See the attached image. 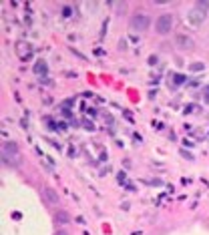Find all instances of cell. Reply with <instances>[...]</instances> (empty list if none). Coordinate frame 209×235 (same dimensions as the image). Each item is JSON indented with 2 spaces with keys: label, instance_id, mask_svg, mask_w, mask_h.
I'll return each instance as SVG.
<instances>
[{
  "label": "cell",
  "instance_id": "8992f818",
  "mask_svg": "<svg viewBox=\"0 0 209 235\" xmlns=\"http://www.w3.org/2000/svg\"><path fill=\"white\" fill-rule=\"evenodd\" d=\"M177 46L191 50V48H193V40H191L189 36H185V34H179V36H177Z\"/></svg>",
  "mask_w": 209,
  "mask_h": 235
},
{
  "label": "cell",
  "instance_id": "52a82bcc",
  "mask_svg": "<svg viewBox=\"0 0 209 235\" xmlns=\"http://www.w3.org/2000/svg\"><path fill=\"white\" fill-rule=\"evenodd\" d=\"M54 221H57V223H69L70 217H69V213H67V211H57V213H54Z\"/></svg>",
  "mask_w": 209,
  "mask_h": 235
},
{
  "label": "cell",
  "instance_id": "5b68a950",
  "mask_svg": "<svg viewBox=\"0 0 209 235\" xmlns=\"http://www.w3.org/2000/svg\"><path fill=\"white\" fill-rule=\"evenodd\" d=\"M42 197H44V201H47L48 205H57L58 203V195L52 187H44V189H42Z\"/></svg>",
  "mask_w": 209,
  "mask_h": 235
},
{
  "label": "cell",
  "instance_id": "8fae6325",
  "mask_svg": "<svg viewBox=\"0 0 209 235\" xmlns=\"http://www.w3.org/2000/svg\"><path fill=\"white\" fill-rule=\"evenodd\" d=\"M54 235H69V233H67V231H57Z\"/></svg>",
  "mask_w": 209,
  "mask_h": 235
},
{
  "label": "cell",
  "instance_id": "7a4b0ae2",
  "mask_svg": "<svg viewBox=\"0 0 209 235\" xmlns=\"http://www.w3.org/2000/svg\"><path fill=\"white\" fill-rule=\"evenodd\" d=\"M171 26H173V16L171 14H161L155 22V30L159 34H167L171 30Z\"/></svg>",
  "mask_w": 209,
  "mask_h": 235
},
{
  "label": "cell",
  "instance_id": "30bf717a",
  "mask_svg": "<svg viewBox=\"0 0 209 235\" xmlns=\"http://www.w3.org/2000/svg\"><path fill=\"white\" fill-rule=\"evenodd\" d=\"M191 70H203V64L195 62V64H191Z\"/></svg>",
  "mask_w": 209,
  "mask_h": 235
},
{
  "label": "cell",
  "instance_id": "9c48e42d",
  "mask_svg": "<svg viewBox=\"0 0 209 235\" xmlns=\"http://www.w3.org/2000/svg\"><path fill=\"white\" fill-rule=\"evenodd\" d=\"M2 149H8V151H18V147L14 145V143H4V147Z\"/></svg>",
  "mask_w": 209,
  "mask_h": 235
},
{
  "label": "cell",
  "instance_id": "277c9868",
  "mask_svg": "<svg viewBox=\"0 0 209 235\" xmlns=\"http://www.w3.org/2000/svg\"><path fill=\"white\" fill-rule=\"evenodd\" d=\"M189 22L193 24V26H201V22H203V18H205V10H201V8H195V10L189 12Z\"/></svg>",
  "mask_w": 209,
  "mask_h": 235
},
{
  "label": "cell",
  "instance_id": "3957f363",
  "mask_svg": "<svg viewBox=\"0 0 209 235\" xmlns=\"http://www.w3.org/2000/svg\"><path fill=\"white\" fill-rule=\"evenodd\" d=\"M2 161H4L6 165H10V167H16V165H18V161H20V155H18V151H8V149H2Z\"/></svg>",
  "mask_w": 209,
  "mask_h": 235
},
{
  "label": "cell",
  "instance_id": "6da1fadb",
  "mask_svg": "<svg viewBox=\"0 0 209 235\" xmlns=\"http://www.w3.org/2000/svg\"><path fill=\"white\" fill-rule=\"evenodd\" d=\"M149 24H151V18L145 16V14H135V16H131V20H129V26H131L133 30H139V32L147 30Z\"/></svg>",
  "mask_w": 209,
  "mask_h": 235
},
{
  "label": "cell",
  "instance_id": "ba28073f",
  "mask_svg": "<svg viewBox=\"0 0 209 235\" xmlns=\"http://www.w3.org/2000/svg\"><path fill=\"white\" fill-rule=\"evenodd\" d=\"M34 70H36V72H38V75H40V72H42V75H47V64H44V62L40 60V62H36Z\"/></svg>",
  "mask_w": 209,
  "mask_h": 235
}]
</instances>
